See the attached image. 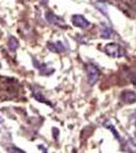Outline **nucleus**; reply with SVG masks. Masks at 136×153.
<instances>
[{"label": "nucleus", "mask_w": 136, "mask_h": 153, "mask_svg": "<svg viewBox=\"0 0 136 153\" xmlns=\"http://www.w3.org/2000/svg\"><path fill=\"white\" fill-rule=\"evenodd\" d=\"M105 53L113 58H119L126 55V50L117 43H109L105 46Z\"/></svg>", "instance_id": "obj_1"}, {"label": "nucleus", "mask_w": 136, "mask_h": 153, "mask_svg": "<svg viewBox=\"0 0 136 153\" xmlns=\"http://www.w3.org/2000/svg\"><path fill=\"white\" fill-rule=\"evenodd\" d=\"M85 71L86 76H87L88 84H90V86H93L99 81V79H100V70L95 65H93V63H88V65H85Z\"/></svg>", "instance_id": "obj_2"}, {"label": "nucleus", "mask_w": 136, "mask_h": 153, "mask_svg": "<svg viewBox=\"0 0 136 153\" xmlns=\"http://www.w3.org/2000/svg\"><path fill=\"white\" fill-rule=\"evenodd\" d=\"M46 19L50 24L54 25V26L59 27V28H66V27H67L66 26V24L64 23L62 18L57 16L55 13H53V12H51V11H49L46 13Z\"/></svg>", "instance_id": "obj_3"}, {"label": "nucleus", "mask_w": 136, "mask_h": 153, "mask_svg": "<svg viewBox=\"0 0 136 153\" xmlns=\"http://www.w3.org/2000/svg\"><path fill=\"white\" fill-rule=\"evenodd\" d=\"M71 21H72L73 26L77 27V28L85 29L90 26V22L85 19V16H81V14H74V16H72Z\"/></svg>", "instance_id": "obj_4"}, {"label": "nucleus", "mask_w": 136, "mask_h": 153, "mask_svg": "<svg viewBox=\"0 0 136 153\" xmlns=\"http://www.w3.org/2000/svg\"><path fill=\"white\" fill-rule=\"evenodd\" d=\"M120 99L122 100V102H124L125 104H132V103L136 102V92L134 91H123L120 95Z\"/></svg>", "instance_id": "obj_5"}, {"label": "nucleus", "mask_w": 136, "mask_h": 153, "mask_svg": "<svg viewBox=\"0 0 136 153\" xmlns=\"http://www.w3.org/2000/svg\"><path fill=\"white\" fill-rule=\"evenodd\" d=\"M48 48L53 52H63L65 51V47L61 42H56V43H48Z\"/></svg>", "instance_id": "obj_6"}, {"label": "nucleus", "mask_w": 136, "mask_h": 153, "mask_svg": "<svg viewBox=\"0 0 136 153\" xmlns=\"http://www.w3.org/2000/svg\"><path fill=\"white\" fill-rule=\"evenodd\" d=\"M17 47H18V40L14 37H10L8 40V48L11 51H15Z\"/></svg>", "instance_id": "obj_7"}, {"label": "nucleus", "mask_w": 136, "mask_h": 153, "mask_svg": "<svg viewBox=\"0 0 136 153\" xmlns=\"http://www.w3.org/2000/svg\"><path fill=\"white\" fill-rule=\"evenodd\" d=\"M111 34H112V32H111L110 28H109L108 26L104 25L102 27V31H101V36L105 39H109V38H111Z\"/></svg>", "instance_id": "obj_8"}, {"label": "nucleus", "mask_w": 136, "mask_h": 153, "mask_svg": "<svg viewBox=\"0 0 136 153\" xmlns=\"http://www.w3.org/2000/svg\"><path fill=\"white\" fill-rule=\"evenodd\" d=\"M104 126H105V127L107 128V129H109V130L111 131V132H112V134L114 135V137H115L116 139L118 140V141H120V140H121L120 136H119V134H118L117 131H116L115 128H114V126H113V125L109 124V123H105V125H104Z\"/></svg>", "instance_id": "obj_9"}, {"label": "nucleus", "mask_w": 136, "mask_h": 153, "mask_svg": "<svg viewBox=\"0 0 136 153\" xmlns=\"http://www.w3.org/2000/svg\"><path fill=\"white\" fill-rule=\"evenodd\" d=\"M34 96H35V98H36L38 101H40V102H44V103H47V104H50L48 101H46V99L41 94H34Z\"/></svg>", "instance_id": "obj_10"}, {"label": "nucleus", "mask_w": 136, "mask_h": 153, "mask_svg": "<svg viewBox=\"0 0 136 153\" xmlns=\"http://www.w3.org/2000/svg\"><path fill=\"white\" fill-rule=\"evenodd\" d=\"M131 83H132L134 86H136V76L135 75L131 76Z\"/></svg>", "instance_id": "obj_11"}, {"label": "nucleus", "mask_w": 136, "mask_h": 153, "mask_svg": "<svg viewBox=\"0 0 136 153\" xmlns=\"http://www.w3.org/2000/svg\"><path fill=\"white\" fill-rule=\"evenodd\" d=\"M0 37H1V31H0Z\"/></svg>", "instance_id": "obj_12"}]
</instances>
